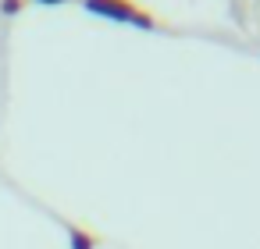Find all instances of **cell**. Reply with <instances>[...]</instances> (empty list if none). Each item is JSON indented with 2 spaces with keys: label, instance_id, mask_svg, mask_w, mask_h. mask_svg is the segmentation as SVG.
<instances>
[{
  "label": "cell",
  "instance_id": "obj_1",
  "mask_svg": "<svg viewBox=\"0 0 260 249\" xmlns=\"http://www.w3.org/2000/svg\"><path fill=\"white\" fill-rule=\"evenodd\" d=\"M82 8L89 15H100V18H111V22H121V25H136V29H146V32H168L171 25L160 22L150 8L136 4V0H82Z\"/></svg>",
  "mask_w": 260,
  "mask_h": 249
},
{
  "label": "cell",
  "instance_id": "obj_2",
  "mask_svg": "<svg viewBox=\"0 0 260 249\" xmlns=\"http://www.w3.org/2000/svg\"><path fill=\"white\" fill-rule=\"evenodd\" d=\"M68 242H72V249H96V242H100V238H96L93 231H86V228H75V224H72V228H68Z\"/></svg>",
  "mask_w": 260,
  "mask_h": 249
},
{
  "label": "cell",
  "instance_id": "obj_3",
  "mask_svg": "<svg viewBox=\"0 0 260 249\" xmlns=\"http://www.w3.org/2000/svg\"><path fill=\"white\" fill-rule=\"evenodd\" d=\"M25 8V0H0V15H18Z\"/></svg>",
  "mask_w": 260,
  "mask_h": 249
},
{
  "label": "cell",
  "instance_id": "obj_4",
  "mask_svg": "<svg viewBox=\"0 0 260 249\" xmlns=\"http://www.w3.org/2000/svg\"><path fill=\"white\" fill-rule=\"evenodd\" d=\"M36 4H43V8H54V4H68V0H36Z\"/></svg>",
  "mask_w": 260,
  "mask_h": 249
}]
</instances>
